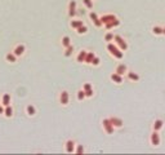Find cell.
Returning a JSON list of instances; mask_svg holds the SVG:
<instances>
[{
    "instance_id": "9a60e30c",
    "label": "cell",
    "mask_w": 165,
    "mask_h": 155,
    "mask_svg": "<svg viewBox=\"0 0 165 155\" xmlns=\"http://www.w3.org/2000/svg\"><path fill=\"white\" fill-rule=\"evenodd\" d=\"M120 25V21L116 18V19H114V21H111V22H108V23H106L105 26H106V30H111V28H114V27H117Z\"/></svg>"
},
{
    "instance_id": "f1b7e54d",
    "label": "cell",
    "mask_w": 165,
    "mask_h": 155,
    "mask_svg": "<svg viewBox=\"0 0 165 155\" xmlns=\"http://www.w3.org/2000/svg\"><path fill=\"white\" fill-rule=\"evenodd\" d=\"M84 98H85V92H84L83 89H80V90L78 92V100H79V101H83Z\"/></svg>"
},
{
    "instance_id": "8992f818",
    "label": "cell",
    "mask_w": 165,
    "mask_h": 155,
    "mask_svg": "<svg viewBox=\"0 0 165 155\" xmlns=\"http://www.w3.org/2000/svg\"><path fill=\"white\" fill-rule=\"evenodd\" d=\"M25 50H26V48H25L23 44H18V45L13 49V53H14L16 57H19V56H22V54L25 53Z\"/></svg>"
},
{
    "instance_id": "ffe728a7",
    "label": "cell",
    "mask_w": 165,
    "mask_h": 155,
    "mask_svg": "<svg viewBox=\"0 0 165 155\" xmlns=\"http://www.w3.org/2000/svg\"><path fill=\"white\" fill-rule=\"evenodd\" d=\"M26 111H27V114H28L30 116H34L35 114H36V109H35L34 105H28V106L26 107Z\"/></svg>"
},
{
    "instance_id": "83f0119b",
    "label": "cell",
    "mask_w": 165,
    "mask_h": 155,
    "mask_svg": "<svg viewBox=\"0 0 165 155\" xmlns=\"http://www.w3.org/2000/svg\"><path fill=\"white\" fill-rule=\"evenodd\" d=\"M75 147H76L75 152H78V154H83L84 152V146H83V145H76Z\"/></svg>"
},
{
    "instance_id": "5b68a950",
    "label": "cell",
    "mask_w": 165,
    "mask_h": 155,
    "mask_svg": "<svg viewBox=\"0 0 165 155\" xmlns=\"http://www.w3.org/2000/svg\"><path fill=\"white\" fill-rule=\"evenodd\" d=\"M59 102H61V105H63V106L69 105V102H70V95H69L67 90H63V92L61 93V96H59Z\"/></svg>"
},
{
    "instance_id": "d6986e66",
    "label": "cell",
    "mask_w": 165,
    "mask_h": 155,
    "mask_svg": "<svg viewBox=\"0 0 165 155\" xmlns=\"http://www.w3.org/2000/svg\"><path fill=\"white\" fill-rule=\"evenodd\" d=\"M4 115L7 116V118H10V116H12L13 115V107L12 106H10V105H8V106H5V109H4Z\"/></svg>"
},
{
    "instance_id": "4fadbf2b",
    "label": "cell",
    "mask_w": 165,
    "mask_h": 155,
    "mask_svg": "<svg viewBox=\"0 0 165 155\" xmlns=\"http://www.w3.org/2000/svg\"><path fill=\"white\" fill-rule=\"evenodd\" d=\"M164 127V120L162 119H156L155 121H153V126H152V129L153 131H160L161 128Z\"/></svg>"
},
{
    "instance_id": "f546056e",
    "label": "cell",
    "mask_w": 165,
    "mask_h": 155,
    "mask_svg": "<svg viewBox=\"0 0 165 155\" xmlns=\"http://www.w3.org/2000/svg\"><path fill=\"white\" fill-rule=\"evenodd\" d=\"M105 40H106V41H112V40H114V34H112V33H107V34L105 35Z\"/></svg>"
},
{
    "instance_id": "3957f363",
    "label": "cell",
    "mask_w": 165,
    "mask_h": 155,
    "mask_svg": "<svg viewBox=\"0 0 165 155\" xmlns=\"http://www.w3.org/2000/svg\"><path fill=\"white\" fill-rule=\"evenodd\" d=\"M150 141H151V145H152V146H159V145H160L161 138H160V134H159L157 131H153V132L151 133Z\"/></svg>"
},
{
    "instance_id": "5bb4252c",
    "label": "cell",
    "mask_w": 165,
    "mask_h": 155,
    "mask_svg": "<svg viewBox=\"0 0 165 155\" xmlns=\"http://www.w3.org/2000/svg\"><path fill=\"white\" fill-rule=\"evenodd\" d=\"M126 76L131 81H138L139 80V75L137 74V72H134V71H126Z\"/></svg>"
},
{
    "instance_id": "52a82bcc",
    "label": "cell",
    "mask_w": 165,
    "mask_h": 155,
    "mask_svg": "<svg viewBox=\"0 0 165 155\" xmlns=\"http://www.w3.org/2000/svg\"><path fill=\"white\" fill-rule=\"evenodd\" d=\"M75 14H76V2L75 0H71L69 4V16L72 18V17H75Z\"/></svg>"
},
{
    "instance_id": "30bf717a",
    "label": "cell",
    "mask_w": 165,
    "mask_h": 155,
    "mask_svg": "<svg viewBox=\"0 0 165 155\" xmlns=\"http://www.w3.org/2000/svg\"><path fill=\"white\" fill-rule=\"evenodd\" d=\"M126 71H128V67H126V65H124V64L117 65V66H116V70H115V72H117L119 75H125Z\"/></svg>"
},
{
    "instance_id": "4dcf8cb0",
    "label": "cell",
    "mask_w": 165,
    "mask_h": 155,
    "mask_svg": "<svg viewBox=\"0 0 165 155\" xmlns=\"http://www.w3.org/2000/svg\"><path fill=\"white\" fill-rule=\"evenodd\" d=\"M100 64H101V59H100V57H97V56H95V57L93 58V61H92V64H90V65H93V66H98Z\"/></svg>"
},
{
    "instance_id": "2e32d148",
    "label": "cell",
    "mask_w": 165,
    "mask_h": 155,
    "mask_svg": "<svg viewBox=\"0 0 165 155\" xmlns=\"http://www.w3.org/2000/svg\"><path fill=\"white\" fill-rule=\"evenodd\" d=\"M95 57V54L93 53V52H86V56H85V64H92V61H93V58Z\"/></svg>"
},
{
    "instance_id": "7c38bea8",
    "label": "cell",
    "mask_w": 165,
    "mask_h": 155,
    "mask_svg": "<svg viewBox=\"0 0 165 155\" xmlns=\"http://www.w3.org/2000/svg\"><path fill=\"white\" fill-rule=\"evenodd\" d=\"M110 78H111V80L114 81V83H116V84H121V83H123V75H119L117 74V72H114V74H111V76H110Z\"/></svg>"
},
{
    "instance_id": "7a4b0ae2",
    "label": "cell",
    "mask_w": 165,
    "mask_h": 155,
    "mask_svg": "<svg viewBox=\"0 0 165 155\" xmlns=\"http://www.w3.org/2000/svg\"><path fill=\"white\" fill-rule=\"evenodd\" d=\"M114 40H115L116 45L119 47V49H121L123 52L128 49V43H126V41H125L121 36H120V35H114Z\"/></svg>"
},
{
    "instance_id": "277c9868",
    "label": "cell",
    "mask_w": 165,
    "mask_h": 155,
    "mask_svg": "<svg viewBox=\"0 0 165 155\" xmlns=\"http://www.w3.org/2000/svg\"><path fill=\"white\" fill-rule=\"evenodd\" d=\"M102 124H103V129L106 131V133H108V134H112L114 133L115 127L112 126V123L110 121V119H103Z\"/></svg>"
},
{
    "instance_id": "8fae6325",
    "label": "cell",
    "mask_w": 165,
    "mask_h": 155,
    "mask_svg": "<svg viewBox=\"0 0 165 155\" xmlns=\"http://www.w3.org/2000/svg\"><path fill=\"white\" fill-rule=\"evenodd\" d=\"M75 146H76V145H75V142L72 141V140H69L67 142H66V145H64V147H66V151H67V152H75Z\"/></svg>"
},
{
    "instance_id": "7402d4cb",
    "label": "cell",
    "mask_w": 165,
    "mask_h": 155,
    "mask_svg": "<svg viewBox=\"0 0 165 155\" xmlns=\"http://www.w3.org/2000/svg\"><path fill=\"white\" fill-rule=\"evenodd\" d=\"M69 45H71V39H70V36H63L62 38V47L66 48V47H69Z\"/></svg>"
},
{
    "instance_id": "1f68e13d",
    "label": "cell",
    "mask_w": 165,
    "mask_h": 155,
    "mask_svg": "<svg viewBox=\"0 0 165 155\" xmlns=\"http://www.w3.org/2000/svg\"><path fill=\"white\" fill-rule=\"evenodd\" d=\"M93 23L95 25V27H102V26H103V23L101 22V19H100V18H97L95 21H93Z\"/></svg>"
},
{
    "instance_id": "e575fe53",
    "label": "cell",
    "mask_w": 165,
    "mask_h": 155,
    "mask_svg": "<svg viewBox=\"0 0 165 155\" xmlns=\"http://www.w3.org/2000/svg\"><path fill=\"white\" fill-rule=\"evenodd\" d=\"M93 87H92V84H90V83H85V84L83 85V89L84 90H88V89H92Z\"/></svg>"
},
{
    "instance_id": "44dd1931",
    "label": "cell",
    "mask_w": 165,
    "mask_h": 155,
    "mask_svg": "<svg viewBox=\"0 0 165 155\" xmlns=\"http://www.w3.org/2000/svg\"><path fill=\"white\" fill-rule=\"evenodd\" d=\"M85 56H86V50H80V53L76 57V61L78 62H84L85 61Z\"/></svg>"
},
{
    "instance_id": "8d00e7d4",
    "label": "cell",
    "mask_w": 165,
    "mask_h": 155,
    "mask_svg": "<svg viewBox=\"0 0 165 155\" xmlns=\"http://www.w3.org/2000/svg\"><path fill=\"white\" fill-rule=\"evenodd\" d=\"M162 35H165V26L162 27Z\"/></svg>"
},
{
    "instance_id": "cb8c5ba5",
    "label": "cell",
    "mask_w": 165,
    "mask_h": 155,
    "mask_svg": "<svg viewBox=\"0 0 165 155\" xmlns=\"http://www.w3.org/2000/svg\"><path fill=\"white\" fill-rule=\"evenodd\" d=\"M152 33L155 35H162V27L161 26H153L152 27Z\"/></svg>"
},
{
    "instance_id": "9c48e42d",
    "label": "cell",
    "mask_w": 165,
    "mask_h": 155,
    "mask_svg": "<svg viewBox=\"0 0 165 155\" xmlns=\"http://www.w3.org/2000/svg\"><path fill=\"white\" fill-rule=\"evenodd\" d=\"M100 19H101V22H102L103 25H106V23H108V22H111V21L116 19V16H115V14H105V16H102Z\"/></svg>"
},
{
    "instance_id": "484cf974",
    "label": "cell",
    "mask_w": 165,
    "mask_h": 155,
    "mask_svg": "<svg viewBox=\"0 0 165 155\" xmlns=\"http://www.w3.org/2000/svg\"><path fill=\"white\" fill-rule=\"evenodd\" d=\"M88 31V27L85 26V25H83V26H80L79 28H76V33H78L79 35H83V34H85Z\"/></svg>"
},
{
    "instance_id": "e0dca14e",
    "label": "cell",
    "mask_w": 165,
    "mask_h": 155,
    "mask_svg": "<svg viewBox=\"0 0 165 155\" xmlns=\"http://www.w3.org/2000/svg\"><path fill=\"white\" fill-rule=\"evenodd\" d=\"M2 105L5 107L8 105H10V95H8V93H5V95H3V100H2Z\"/></svg>"
},
{
    "instance_id": "ba28073f",
    "label": "cell",
    "mask_w": 165,
    "mask_h": 155,
    "mask_svg": "<svg viewBox=\"0 0 165 155\" xmlns=\"http://www.w3.org/2000/svg\"><path fill=\"white\" fill-rule=\"evenodd\" d=\"M110 121L112 123V126L115 127V128H121L123 127V120L120 119V118H116V116H112V118H110Z\"/></svg>"
},
{
    "instance_id": "d590c367",
    "label": "cell",
    "mask_w": 165,
    "mask_h": 155,
    "mask_svg": "<svg viewBox=\"0 0 165 155\" xmlns=\"http://www.w3.org/2000/svg\"><path fill=\"white\" fill-rule=\"evenodd\" d=\"M4 112V109H3V105H0V114Z\"/></svg>"
},
{
    "instance_id": "d6a6232c",
    "label": "cell",
    "mask_w": 165,
    "mask_h": 155,
    "mask_svg": "<svg viewBox=\"0 0 165 155\" xmlns=\"http://www.w3.org/2000/svg\"><path fill=\"white\" fill-rule=\"evenodd\" d=\"M84 92H85V97H92L93 96V88L92 89H88V90H84Z\"/></svg>"
},
{
    "instance_id": "d4e9b609",
    "label": "cell",
    "mask_w": 165,
    "mask_h": 155,
    "mask_svg": "<svg viewBox=\"0 0 165 155\" xmlns=\"http://www.w3.org/2000/svg\"><path fill=\"white\" fill-rule=\"evenodd\" d=\"M5 58H7L8 62H10V64H13V62L17 61V57L14 56V53H8V54L5 56Z\"/></svg>"
},
{
    "instance_id": "ac0fdd59",
    "label": "cell",
    "mask_w": 165,
    "mask_h": 155,
    "mask_svg": "<svg viewBox=\"0 0 165 155\" xmlns=\"http://www.w3.org/2000/svg\"><path fill=\"white\" fill-rule=\"evenodd\" d=\"M70 25H71L72 28L76 30V28H79L80 26H83L84 22H83V21H80V19H74V21H71V23H70Z\"/></svg>"
},
{
    "instance_id": "4316f807",
    "label": "cell",
    "mask_w": 165,
    "mask_h": 155,
    "mask_svg": "<svg viewBox=\"0 0 165 155\" xmlns=\"http://www.w3.org/2000/svg\"><path fill=\"white\" fill-rule=\"evenodd\" d=\"M83 3L88 9H93V0H83Z\"/></svg>"
},
{
    "instance_id": "836d02e7",
    "label": "cell",
    "mask_w": 165,
    "mask_h": 155,
    "mask_svg": "<svg viewBox=\"0 0 165 155\" xmlns=\"http://www.w3.org/2000/svg\"><path fill=\"white\" fill-rule=\"evenodd\" d=\"M89 17H90V19H92V21H95L97 18H100V17L97 16V13H95V12H90V13H89Z\"/></svg>"
},
{
    "instance_id": "6da1fadb",
    "label": "cell",
    "mask_w": 165,
    "mask_h": 155,
    "mask_svg": "<svg viewBox=\"0 0 165 155\" xmlns=\"http://www.w3.org/2000/svg\"><path fill=\"white\" fill-rule=\"evenodd\" d=\"M107 50L111 53L115 58H117V59H121L123 57H124V52L121 50V49H119V47L116 45V44H112V43H108L107 44Z\"/></svg>"
},
{
    "instance_id": "603a6c76",
    "label": "cell",
    "mask_w": 165,
    "mask_h": 155,
    "mask_svg": "<svg viewBox=\"0 0 165 155\" xmlns=\"http://www.w3.org/2000/svg\"><path fill=\"white\" fill-rule=\"evenodd\" d=\"M74 52V45H69L64 48V57H70Z\"/></svg>"
}]
</instances>
